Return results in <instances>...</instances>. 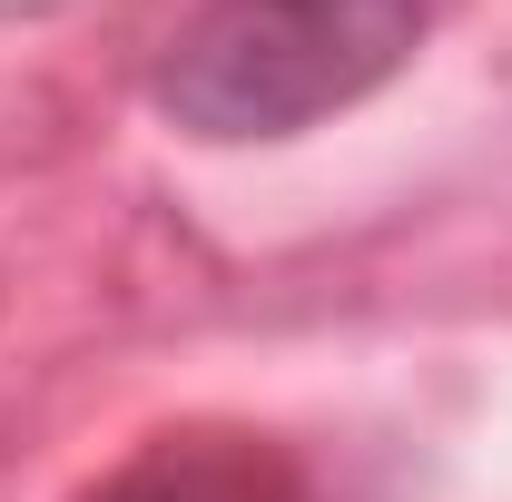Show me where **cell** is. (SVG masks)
Wrapping results in <instances>:
<instances>
[{
  "mask_svg": "<svg viewBox=\"0 0 512 502\" xmlns=\"http://www.w3.org/2000/svg\"><path fill=\"white\" fill-rule=\"evenodd\" d=\"M79 502H306L296 473L247 434H168L148 453H128L99 493Z\"/></svg>",
  "mask_w": 512,
  "mask_h": 502,
  "instance_id": "obj_2",
  "label": "cell"
},
{
  "mask_svg": "<svg viewBox=\"0 0 512 502\" xmlns=\"http://www.w3.org/2000/svg\"><path fill=\"white\" fill-rule=\"evenodd\" d=\"M424 40V0H207L158 69L197 138H296L384 89Z\"/></svg>",
  "mask_w": 512,
  "mask_h": 502,
  "instance_id": "obj_1",
  "label": "cell"
}]
</instances>
